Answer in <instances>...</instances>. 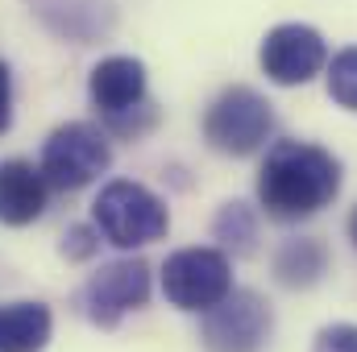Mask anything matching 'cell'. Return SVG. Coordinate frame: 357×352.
Instances as JSON below:
<instances>
[{"label": "cell", "instance_id": "1", "mask_svg": "<svg viewBox=\"0 0 357 352\" xmlns=\"http://www.w3.org/2000/svg\"><path fill=\"white\" fill-rule=\"evenodd\" d=\"M341 195V162L312 141H274L258 170V203L270 220L295 224Z\"/></svg>", "mask_w": 357, "mask_h": 352}, {"label": "cell", "instance_id": "2", "mask_svg": "<svg viewBox=\"0 0 357 352\" xmlns=\"http://www.w3.org/2000/svg\"><path fill=\"white\" fill-rule=\"evenodd\" d=\"M91 224L116 249H146V245H154L171 232V211L150 186L116 178L96 195Z\"/></svg>", "mask_w": 357, "mask_h": 352}, {"label": "cell", "instance_id": "3", "mask_svg": "<svg viewBox=\"0 0 357 352\" xmlns=\"http://www.w3.org/2000/svg\"><path fill=\"white\" fill-rule=\"evenodd\" d=\"M274 133L270 99L254 88H229L212 99L204 112V141L225 158H250L258 154Z\"/></svg>", "mask_w": 357, "mask_h": 352}, {"label": "cell", "instance_id": "4", "mask_svg": "<svg viewBox=\"0 0 357 352\" xmlns=\"http://www.w3.org/2000/svg\"><path fill=\"white\" fill-rule=\"evenodd\" d=\"M42 175L59 191H84L112 166V145L108 133L96 129L91 120H67L59 125L46 145H42Z\"/></svg>", "mask_w": 357, "mask_h": 352}, {"label": "cell", "instance_id": "5", "mask_svg": "<svg viewBox=\"0 0 357 352\" xmlns=\"http://www.w3.org/2000/svg\"><path fill=\"white\" fill-rule=\"evenodd\" d=\"M146 303H150V265L142 257L100 265L75 294L79 315L96 328H116L129 311H142Z\"/></svg>", "mask_w": 357, "mask_h": 352}, {"label": "cell", "instance_id": "6", "mask_svg": "<svg viewBox=\"0 0 357 352\" xmlns=\"http://www.w3.org/2000/svg\"><path fill=\"white\" fill-rule=\"evenodd\" d=\"M233 290V265L225 249H178L162 265V294L178 311H208Z\"/></svg>", "mask_w": 357, "mask_h": 352}, {"label": "cell", "instance_id": "7", "mask_svg": "<svg viewBox=\"0 0 357 352\" xmlns=\"http://www.w3.org/2000/svg\"><path fill=\"white\" fill-rule=\"evenodd\" d=\"M274 332V311L258 290H229L204 311L199 340L208 352H262Z\"/></svg>", "mask_w": 357, "mask_h": 352}, {"label": "cell", "instance_id": "8", "mask_svg": "<svg viewBox=\"0 0 357 352\" xmlns=\"http://www.w3.org/2000/svg\"><path fill=\"white\" fill-rule=\"evenodd\" d=\"M258 63H262L270 83H278V88H303V83H312L328 67V46H324L320 29L287 21V25H274L262 38Z\"/></svg>", "mask_w": 357, "mask_h": 352}, {"label": "cell", "instance_id": "9", "mask_svg": "<svg viewBox=\"0 0 357 352\" xmlns=\"http://www.w3.org/2000/svg\"><path fill=\"white\" fill-rule=\"evenodd\" d=\"M88 95L104 116H121V112H133L137 104H146V67H142V58H129V54L100 58L91 67Z\"/></svg>", "mask_w": 357, "mask_h": 352}, {"label": "cell", "instance_id": "10", "mask_svg": "<svg viewBox=\"0 0 357 352\" xmlns=\"http://www.w3.org/2000/svg\"><path fill=\"white\" fill-rule=\"evenodd\" d=\"M46 199H50V182L42 175V166L25 158L0 162V224L8 228L33 224L46 211Z\"/></svg>", "mask_w": 357, "mask_h": 352}, {"label": "cell", "instance_id": "11", "mask_svg": "<svg viewBox=\"0 0 357 352\" xmlns=\"http://www.w3.org/2000/svg\"><path fill=\"white\" fill-rule=\"evenodd\" d=\"M54 332V315L46 303L21 298L0 307V352H46Z\"/></svg>", "mask_w": 357, "mask_h": 352}, {"label": "cell", "instance_id": "12", "mask_svg": "<svg viewBox=\"0 0 357 352\" xmlns=\"http://www.w3.org/2000/svg\"><path fill=\"white\" fill-rule=\"evenodd\" d=\"M324 273H328V249H324V241L295 237V241H282L278 245V253H274V278H278V286L307 290Z\"/></svg>", "mask_w": 357, "mask_h": 352}, {"label": "cell", "instance_id": "13", "mask_svg": "<svg viewBox=\"0 0 357 352\" xmlns=\"http://www.w3.org/2000/svg\"><path fill=\"white\" fill-rule=\"evenodd\" d=\"M212 237L220 241L225 253H254V241H258V216L250 211V203L241 199H229L220 203L216 220H212Z\"/></svg>", "mask_w": 357, "mask_h": 352}, {"label": "cell", "instance_id": "14", "mask_svg": "<svg viewBox=\"0 0 357 352\" xmlns=\"http://www.w3.org/2000/svg\"><path fill=\"white\" fill-rule=\"evenodd\" d=\"M328 95H333L341 108L357 112V46L341 50V54L328 63Z\"/></svg>", "mask_w": 357, "mask_h": 352}, {"label": "cell", "instance_id": "15", "mask_svg": "<svg viewBox=\"0 0 357 352\" xmlns=\"http://www.w3.org/2000/svg\"><path fill=\"white\" fill-rule=\"evenodd\" d=\"M100 228L96 224H71L67 232H63V245H59V253L67 257V262H91L96 253H100Z\"/></svg>", "mask_w": 357, "mask_h": 352}, {"label": "cell", "instance_id": "16", "mask_svg": "<svg viewBox=\"0 0 357 352\" xmlns=\"http://www.w3.org/2000/svg\"><path fill=\"white\" fill-rule=\"evenodd\" d=\"M312 352H357V323H328V328H320Z\"/></svg>", "mask_w": 357, "mask_h": 352}, {"label": "cell", "instance_id": "17", "mask_svg": "<svg viewBox=\"0 0 357 352\" xmlns=\"http://www.w3.org/2000/svg\"><path fill=\"white\" fill-rule=\"evenodd\" d=\"M13 125V79H8V67L0 63V133H8Z\"/></svg>", "mask_w": 357, "mask_h": 352}, {"label": "cell", "instance_id": "18", "mask_svg": "<svg viewBox=\"0 0 357 352\" xmlns=\"http://www.w3.org/2000/svg\"><path fill=\"white\" fill-rule=\"evenodd\" d=\"M349 241H354V249H357V207L349 211Z\"/></svg>", "mask_w": 357, "mask_h": 352}]
</instances>
